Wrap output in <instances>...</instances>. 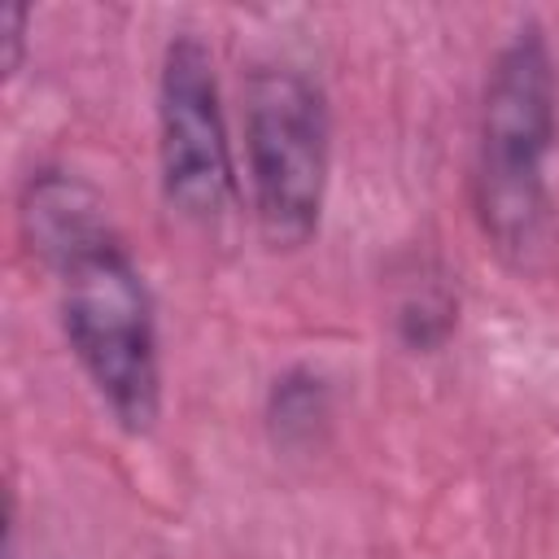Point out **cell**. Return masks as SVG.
<instances>
[{"instance_id": "obj_1", "label": "cell", "mask_w": 559, "mask_h": 559, "mask_svg": "<svg viewBox=\"0 0 559 559\" xmlns=\"http://www.w3.org/2000/svg\"><path fill=\"white\" fill-rule=\"evenodd\" d=\"M17 218L57 280L61 332L92 393L118 428L148 432L162 415L157 310L100 197L66 170H39L22 188Z\"/></svg>"}, {"instance_id": "obj_5", "label": "cell", "mask_w": 559, "mask_h": 559, "mask_svg": "<svg viewBox=\"0 0 559 559\" xmlns=\"http://www.w3.org/2000/svg\"><path fill=\"white\" fill-rule=\"evenodd\" d=\"M319 380H310V376H284V380H275V406H271V419L288 432V428H310V419H319L323 415V406H319V389H314Z\"/></svg>"}, {"instance_id": "obj_3", "label": "cell", "mask_w": 559, "mask_h": 559, "mask_svg": "<svg viewBox=\"0 0 559 559\" xmlns=\"http://www.w3.org/2000/svg\"><path fill=\"white\" fill-rule=\"evenodd\" d=\"M245 179L262 240L271 249L310 245L332 179V118L306 70L275 61L245 79Z\"/></svg>"}, {"instance_id": "obj_4", "label": "cell", "mask_w": 559, "mask_h": 559, "mask_svg": "<svg viewBox=\"0 0 559 559\" xmlns=\"http://www.w3.org/2000/svg\"><path fill=\"white\" fill-rule=\"evenodd\" d=\"M157 175L166 205L197 227H218L236 210V157L214 52L192 31L170 35L157 70Z\"/></svg>"}, {"instance_id": "obj_2", "label": "cell", "mask_w": 559, "mask_h": 559, "mask_svg": "<svg viewBox=\"0 0 559 559\" xmlns=\"http://www.w3.org/2000/svg\"><path fill=\"white\" fill-rule=\"evenodd\" d=\"M559 131V79L546 31L520 22L493 52L472 162V205L493 253L520 271L550 249V153Z\"/></svg>"}, {"instance_id": "obj_6", "label": "cell", "mask_w": 559, "mask_h": 559, "mask_svg": "<svg viewBox=\"0 0 559 559\" xmlns=\"http://www.w3.org/2000/svg\"><path fill=\"white\" fill-rule=\"evenodd\" d=\"M22 35H26V9L9 4L4 9V70L9 74L22 66Z\"/></svg>"}]
</instances>
